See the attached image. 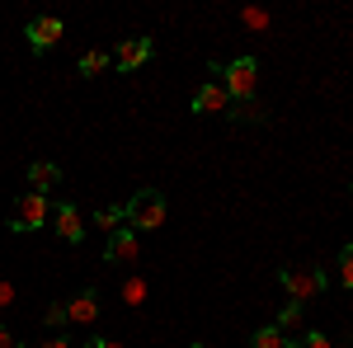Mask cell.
Here are the masks:
<instances>
[{
	"label": "cell",
	"mask_w": 353,
	"mask_h": 348,
	"mask_svg": "<svg viewBox=\"0 0 353 348\" xmlns=\"http://www.w3.org/2000/svg\"><path fill=\"white\" fill-rule=\"evenodd\" d=\"M61 19L57 14H38V19H28V28H24V38H28V48L33 52H52L57 43H61Z\"/></svg>",
	"instance_id": "5b68a950"
},
{
	"label": "cell",
	"mask_w": 353,
	"mask_h": 348,
	"mask_svg": "<svg viewBox=\"0 0 353 348\" xmlns=\"http://www.w3.org/2000/svg\"><path fill=\"white\" fill-rule=\"evenodd\" d=\"M193 348H212V344H193Z\"/></svg>",
	"instance_id": "484cf974"
},
{
	"label": "cell",
	"mask_w": 353,
	"mask_h": 348,
	"mask_svg": "<svg viewBox=\"0 0 353 348\" xmlns=\"http://www.w3.org/2000/svg\"><path fill=\"white\" fill-rule=\"evenodd\" d=\"M297 325H301V306H297V301H288V306H283V316H278V329L288 334V329H297Z\"/></svg>",
	"instance_id": "ac0fdd59"
},
{
	"label": "cell",
	"mask_w": 353,
	"mask_h": 348,
	"mask_svg": "<svg viewBox=\"0 0 353 348\" xmlns=\"http://www.w3.org/2000/svg\"><path fill=\"white\" fill-rule=\"evenodd\" d=\"M221 76H226L221 90H226V99H231V104H245V99H254V94H259V61H254V57H236Z\"/></svg>",
	"instance_id": "7a4b0ae2"
},
{
	"label": "cell",
	"mask_w": 353,
	"mask_h": 348,
	"mask_svg": "<svg viewBox=\"0 0 353 348\" xmlns=\"http://www.w3.org/2000/svg\"><path fill=\"white\" fill-rule=\"evenodd\" d=\"M43 320L52 325V329H61V325H66V301H57V306H48V311H43Z\"/></svg>",
	"instance_id": "44dd1931"
},
{
	"label": "cell",
	"mask_w": 353,
	"mask_h": 348,
	"mask_svg": "<svg viewBox=\"0 0 353 348\" xmlns=\"http://www.w3.org/2000/svg\"><path fill=\"white\" fill-rule=\"evenodd\" d=\"M292 339L278 329V325H264V329H254V339H250V348H288Z\"/></svg>",
	"instance_id": "4fadbf2b"
},
{
	"label": "cell",
	"mask_w": 353,
	"mask_h": 348,
	"mask_svg": "<svg viewBox=\"0 0 353 348\" xmlns=\"http://www.w3.org/2000/svg\"><path fill=\"white\" fill-rule=\"evenodd\" d=\"M0 348H19V339H14V334H10L5 325H0Z\"/></svg>",
	"instance_id": "cb8c5ba5"
},
{
	"label": "cell",
	"mask_w": 353,
	"mask_h": 348,
	"mask_svg": "<svg viewBox=\"0 0 353 348\" xmlns=\"http://www.w3.org/2000/svg\"><path fill=\"white\" fill-rule=\"evenodd\" d=\"M118 296H123L128 306H141V301L151 296V283H146L141 273H132V278H123V287H118Z\"/></svg>",
	"instance_id": "7c38bea8"
},
{
	"label": "cell",
	"mask_w": 353,
	"mask_h": 348,
	"mask_svg": "<svg viewBox=\"0 0 353 348\" xmlns=\"http://www.w3.org/2000/svg\"><path fill=\"white\" fill-rule=\"evenodd\" d=\"M85 348H128V344H123V339H90Z\"/></svg>",
	"instance_id": "603a6c76"
},
{
	"label": "cell",
	"mask_w": 353,
	"mask_h": 348,
	"mask_svg": "<svg viewBox=\"0 0 353 348\" xmlns=\"http://www.w3.org/2000/svg\"><path fill=\"white\" fill-rule=\"evenodd\" d=\"M109 66H113V57H109V52H99V48L81 57V76H99V71H109Z\"/></svg>",
	"instance_id": "2e32d148"
},
{
	"label": "cell",
	"mask_w": 353,
	"mask_h": 348,
	"mask_svg": "<svg viewBox=\"0 0 353 348\" xmlns=\"http://www.w3.org/2000/svg\"><path fill=\"white\" fill-rule=\"evenodd\" d=\"M99 320V292H81V296H71L66 301V325H94Z\"/></svg>",
	"instance_id": "9c48e42d"
},
{
	"label": "cell",
	"mask_w": 353,
	"mask_h": 348,
	"mask_svg": "<svg viewBox=\"0 0 353 348\" xmlns=\"http://www.w3.org/2000/svg\"><path fill=\"white\" fill-rule=\"evenodd\" d=\"M241 19H245V28H254V33H264V28H269V14H264V10H245Z\"/></svg>",
	"instance_id": "ffe728a7"
},
{
	"label": "cell",
	"mask_w": 353,
	"mask_h": 348,
	"mask_svg": "<svg viewBox=\"0 0 353 348\" xmlns=\"http://www.w3.org/2000/svg\"><path fill=\"white\" fill-rule=\"evenodd\" d=\"M28 184H33V193H48V188L61 184V170L52 161H33L28 165Z\"/></svg>",
	"instance_id": "8fae6325"
},
{
	"label": "cell",
	"mask_w": 353,
	"mask_h": 348,
	"mask_svg": "<svg viewBox=\"0 0 353 348\" xmlns=\"http://www.w3.org/2000/svg\"><path fill=\"white\" fill-rule=\"evenodd\" d=\"M146 61H151V38H123L118 52H113V66H118V71H137V66H146Z\"/></svg>",
	"instance_id": "ba28073f"
},
{
	"label": "cell",
	"mask_w": 353,
	"mask_h": 348,
	"mask_svg": "<svg viewBox=\"0 0 353 348\" xmlns=\"http://www.w3.org/2000/svg\"><path fill=\"white\" fill-rule=\"evenodd\" d=\"M226 113H231V118H241V123H264V118H269L259 99H245V104H231Z\"/></svg>",
	"instance_id": "9a60e30c"
},
{
	"label": "cell",
	"mask_w": 353,
	"mask_h": 348,
	"mask_svg": "<svg viewBox=\"0 0 353 348\" xmlns=\"http://www.w3.org/2000/svg\"><path fill=\"white\" fill-rule=\"evenodd\" d=\"M19 348H28V344H19ZM38 348H71V339H43Z\"/></svg>",
	"instance_id": "d4e9b609"
},
{
	"label": "cell",
	"mask_w": 353,
	"mask_h": 348,
	"mask_svg": "<svg viewBox=\"0 0 353 348\" xmlns=\"http://www.w3.org/2000/svg\"><path fill=\"white\" fill-rule=\"evenodd\" d=\"M52 231L61 236L66 245H81L85 240V216L76 203H61V207H52Z\"/></svg>",
	"instance_id": "52a82bcc"
},
{
	"label": "cell",
	"mask_w": 353,
	"mask_h": 348,
	"mask_svg": "<svg viewBox=\"0 0 353 348\" xmlns=\"http://www.w3.org/2000/svg\"><path fill=\"white\" fill-rule=\"evenodd\" d=\"M339 287L353 292V245H344V254H339Z\"/></svg>",
	"instance_id": "e0dca14e"
},
{
	"label": "cell",
	"mask_w": 353,
	"mask_h": 348,
	"mask_svg": "<svg viewBox=\"0 0 353 348\" xmlns=\"http://www.w3.org/2000/svg\"><path fill=\"white\" fill-rule=\"evenodd\" d=\"M278 283H283V292L292 296L297 306H306V301H316V296L330 287V273L325 268H283Z\"/></svg>",
	"instance_id": "3957f363"
},
{
	"label": "cell",
	"mask_w": 353,
	"mask_h": 348,
	"mask_svg": "<svg viewBox=\"0 0 353 348\" xmlns=\"http://www.w3.org/2000/svg\"><path fill=\"white\" fill-rule=\"evenodd\" d=\"M123 212H128V226H132L137 236H146V231H161L165 226L170 203H165L161 188H141V193H132V203H128Z\"/></svg>",
	"instance_id": "6da1fadb"
},
{
	"label": "cell",
	"mask_w": 353,
	"mask_h": 348,
	"mask_svg": "<svg viewBox=\"0 0 353 348\" xmlns=\"http://www.w3.org/2000/svg\"><path fill=\"white\" fill-rule=\"evenodd\" d=\"M48 221H52L48 193H24V198L14 203V212H10V231H14V236H28V231H38V226H48Z\"/></svg>",
	"instance_id": "277c9868"
},
{
	"label": "cell",
	"mask_w": 353,
	"mask_h": 348,
	"mask_svg": "<svg viewBox=\"0 0 353 348\" xmlns=\"http://www.w3.org/2000/svg\"><path fill=\"white\" fill-rule=\"evenodd\" d=\"M5 306H14V283L0 278V311H5Z\"/></svg>",
	"instance_id": "7402d4cb"
},
{
	"label": "cell",
	"mask_w": 353,
	"mask_h": 348,
	"mask_svg": "<svg viewBox=\"0 0 353 348\" xmlns=\"http://www.w3.org/2000/svg\"><path fill=\"white\" fill-rule=\"evenodd\" d=\"M94 226H99L104 236H113L118 226H128V212H123V207H99V212H94Z\"/></svg>",
	"instance_id": "5bb4252c"
},
{
	"label": "cell",
	"mask_w": 353,
	"mask_h": 348,
	"mask_svg": "<svg viewBox=\"0 0 353 348\" xmlns=\"http://www.w3.org/2000/svg\"><path fill=\"white\" fill-rule=\"evenodd\" d=\"M297 348H334V339H330V334H321V329H306V334L297 339Z\"/></svg>",
	"instance_id": "d6986e66"
},
{
	"label": "cell",
	"mask_w": 353,
	"mask_h": 348,
	"mask_svg": "<svg viewBox=\"0 0 353 348\" xmlns=\"http://www.w3.org/2000/svg\"><path fill=\"white\" fill-rule=\"evenodd\" d=\"M231 108V99H226V90H221L217 81L198 85V94H193V113H226Z\"/></svg>",
	"instance_id": "30bf717a"
},
{
	"label": "cell",
	"mask_w": 353,
	"mask_h": 348,
	"mask_svg": "<svg viewBox=\"0 0 353 348\" xmlns=\"http://www.w3.org/2000/svg\"><path fill=\"white\" fill-rule=\"evenodd\" d=\"M104 259L109 264H137L141 259V236H137L132 226H118L109 236V245H104Z\"/></svg>",
	"instance_id": "8992f818"
}]
</instances>
